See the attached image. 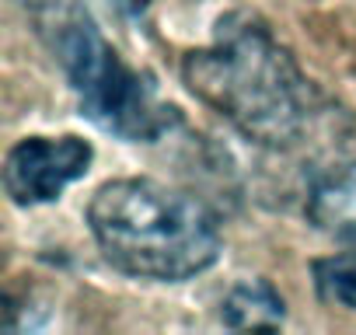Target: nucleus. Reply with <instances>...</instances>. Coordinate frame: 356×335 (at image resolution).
Wrapping results in <instances>:
<instances>
[{"instance_id":"1","label":"nucleus","mask_w":356,"mask_h":335,"mask_svg":"<svg viewBox=\"0 0 356 335\" xmlns=\"http://www.w3.org/2000/svg\"><path fill=\"white\" fill-rule=\"evenodd\" d=\"M186 88L245 140L290 150L314 119V88L293 53L252 11H231L213 39L182 60Z\"/></svg>"},{"instance_id":"2","label":"nucleus","mask_w":356,"mask_h":335,"mask_svg":"<svg viewBox=\"0 0 356 335\" xmlns=\"http://www.w3.org/2000/svg\"><path fill=\"white\" fill-rule=\"evenodd\" d=\"M88 227L115 272L147 283H186L213 269L224 252L213 210L154 179L98 186L88 203Z\"/></svg>"},{"instance_id":"3","label":"nucleus","mask_w":356,"mask_h":335,"mask_svg":"<svg viewBox=\"0 0 356 335\" xmlns=\"http://www.w3.org/2000/svg\"><path fill=\"white\" fill-rule=\"evenodd\" d=\"M25 8L98 129L126 143H154L178 126V108L164 105L157 88L108 46L81 0H25Z\"/></svg>"},{"instance_id":"4","label":"nucleus","mask_w":356,"mask_h":335,"mask_svg":"<svg viewBox=\"0 0 356 335\" xmlns=\"http://www.w3.org/2000/svg\"><path fill=\"white\" fill-rule=\"evenodd\" d=\"M95 147L84 136H25L4 157V193L15 206H42L88 175Z\"/></svg>"},{"instance_id":"5","label":"nucleus","mask_w":356,"mask_h":335,"mask_svg":"<svg viewBox=\"0 0 356 335\" xmlns=\"http://www.w3.org/2000/svg\"><path fill=\"white\" fill-rule=\"evenodd\" d=\"M304 213L325 238L356 248V161H342L311 182Z\"/></svg>"},{"instance_id":"6","label":"nucleus","mask_w":356,"mask_h":335,"mask_svg":"<svg viewBox=\"0 0 356 335\" xmlns=\"http://www.w3.org/2000/svg\"><path fill=\"white\" fill-rule=\"evenodd\" d=\"M286 318V304L269 279L234 283L220 304V321L227 328H280Z\"/></svg>"},{"instance_id":"7","label":"nucleus","mask_w":356,"mask_h":335,"mask_svg":"<svg viewBox=\"0 0 356 335\" xmlns=\"http://www.w3.org/2000/svg\"><path fill=\"white\" fill-rule=\"evenodd\" d=\"M311 279H314V293L321 304L356 314V248L314 259Z\"/></svg>"},{"instance_id":"8","label":"nucleus","mask_w":356,"mask_h":335,"mask_svg":"<svg viewBox=\"0 0 356 335\" xmlns=\"http://www.w3.org/2000/svg\"><path fill=\"white\" fill-rule=\"evenodd\" d=\"M119 8H122V15H129L133 22H140L147 15V8H150V0H119Z\"/></svg>"}]
</instances>
